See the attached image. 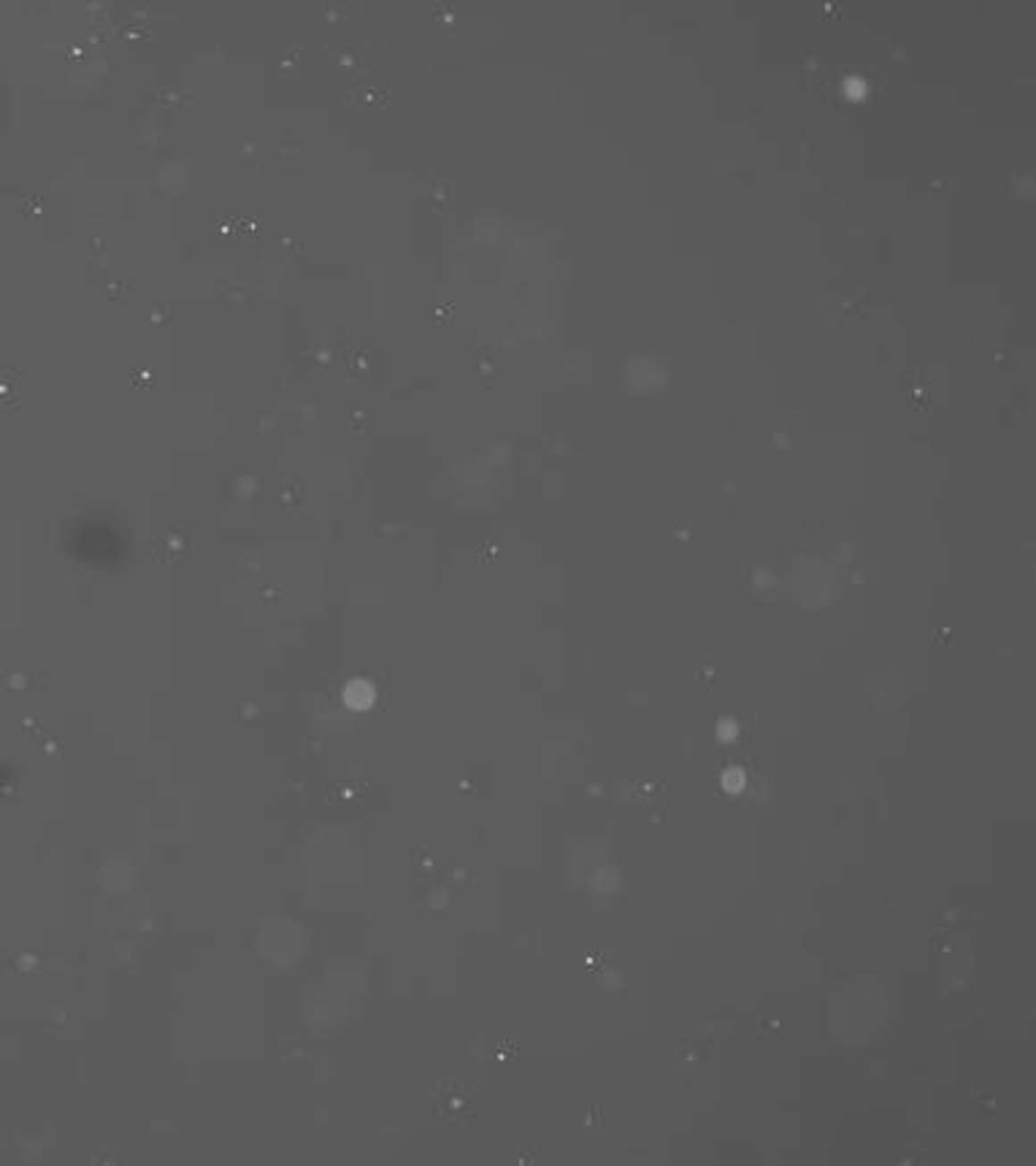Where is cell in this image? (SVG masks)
Returning a JSON list of instances; mask_svg holds the SVG:
<instances>
[{
  "instance_id": "obj_2",
  "label": "cell",
  "mask_w": 1036,
  "mask_h": 1166,
  "mask_svg": "<svg viewBox=\"0 0 1036 1166\" xmlns=\"http://www.w3.org/2000/svg\"><path fill=\"white\" fill-rule=\"evenodd\" d=\"M193 536L182 528V525H166L160 533H157V553H160L166 561H179L190 553L193 547Z\"/></svg>"
},
{
  "instance_id": "obj_3",
  "label": "cell",
  "mask_w": 1036,
  "mask_h": 1166,
  "mask_svg": "<svg viewBox=\"0 0 1036 1166\" xmlns=\"http://www.w3.org/2000/svg\"><path fill=\"white\" fill-rule=\"evenodd\" d=\"M358 98H360V101H366V103H368V101H384V93H379V90L368 87V90H363V93H360Z\"/></svg>"
},
{
  "instance_id": "obj_1",
  "label": "cell",
  "mask_w": 1036,
  "mask_h": 1166,
  "mask_svg": "<svg viewBox=\"0 0 1036 1166\" xmlns=\"http://www.w3.org/2000/svg\"><path fill=\"white\" fill-rule=\"evenodd\" d=\"M436 1113L444 1123H471L476 1118V1099L471 1088L460 1082H447L436 1091Z\"/></svg>"
}]
</instances>
